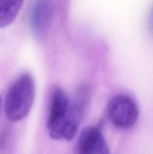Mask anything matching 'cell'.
<instances>
[{
    "mask_svg": "<svg viewBox=\"0 0 153 154\" xmlns=\"http://www.w3.org/2000/svg\"><path fill=\"white\" fill-rule=\"evenodd\" d=\"M34 82L29 74L20 75L9 87L4 99L6 117L13 122L25 118L29 113L34 97Z\"/></svg>",
    "mask_w": 153,
    "mask_h": 154,
    "instance_id": "6da1fadb",
    "label": "cell"
},
{
    "mask_svg": "<svg viewBox=\"0 0 153 154\" xmlns=\"http://www.w3.org/2000/svg\"><path fill=\"white\" fill-rule=\"evenodd\" d=\"M70 101L65 92L56 87L52 93L47 119V129L51 138L65 140Z\"/></svg>",
    "mask_w": 153,
    "mask_h": 154,
    "instance_id": "7a4b0ae2",
    "label": "cell"
},
{
    "mask_svg": "<svg viewBox=\"0 0 153 154\" xmlns=\"http://www.w3.org/2000/svg\"><path fill=\"white\" fill-rule=\"evenodd\" d=\"M106 115L112 125L119 129L133 127L137 121L139 111L131 97L124 94L113 96L106 106Z\"/></svg>",
    "mask_w": 153,
    "mask_h": 154,
    "instance_id": "3957f363",
    "label": "cell"
},
{
    "mask_svg": "<svg viewBox=\"0 0 153 154\" xmlns=\"http://www.w3.org/2000/svg\"><path fill=\"white\" fill-rule=\"evenodd\" d=\"M89 100L90 90L88 86L84 84L78 89L73 101L70 102L67 120L66 141L73 139L76 135Z\"/></svg>",
    "mask_w": 153,
    "mask_h": 154,
    "instance_id": "277c9868",
    "label": "cell"
},
{
    "mask_svg": "<svg viewBox=\"0 0 153 154\" xmlns=\"http://www.w3.org/2000/svg\"><path fill=\"white\" fill-rule=\"evenodd\" d=\"M76 152V154H110L100 125L88 126L81 132Z\"/></svg>",
    "mask_w": 153,
    "mask_h": 154,
    "instance_id": "5b68a950",
    "label": "cell"
},
{
    "mask_svg": "<svg viewBox=\"0 0 153 154\" xmlns=\"http://www.w3.org/2000/svg\"><path fill=\"white\" fill-rule=\"evenodd\" d=\"M54 14L52 0H37L31 12L30 24L37 37L45 36L52 25Z\"/></svg>",
    "mask_w": 153,
    "mask_h": 154,
    "instance_id": "8992f818",
    "label": "cell"
},
{
    "mask_svg": "<svg viewBox=\"0 0 153 154\" xmlns=\"http://www.w3.org/2000/svg\"><path fill=\"white\" fill-rule=\"evenodd\" d=\"M23 0H0V28H5L14 21Z\"/></svg>",
    "mask_w": 153,
    "mask_h": 154,
    "instance_id": "52a82bcc",
    "label": "cell"
},
{
    "mask_svg": "<svg viewBox=\"0 0 153 154\" xmlns=\"http://www.w3.org/2000/svg\"><path fill=\"white\" fill-rule=\"evenodd\" d=\"M148 29L151 32V34L153 35V8L152 9L151 14L149 16V20H148Z\"/></svg>",
    "mask_w": 153,
    "mask_h": 154,
    "instance_id": "ba28073f",
    "label": "cell"
},
{
    "mask_svg": "<svg viewBox=\"0 0 153 154\" xmlns=\"http://www.w3.org/2000/svg\"><path fill=\"white\" fill-rule=\"evenodd\" d=\"M2 99L1 96H0V114H1V110H2Z\"/></svg>",
    "mask_w": 153,
    "mask_h": 154,
    "instance_id": "9c48e42d",
    "label": "cell"
}]
</instances>
